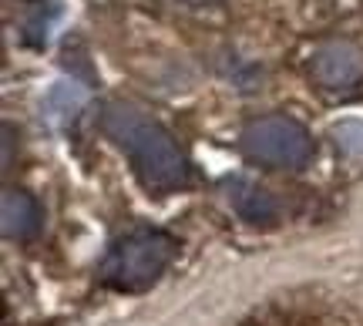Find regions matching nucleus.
Here are the masks:
<instances>
[{"mask_svg":"<svg viewBox=\"0 0 363 326\" xmlns=\"http://www.w3.org/2000/svg\"><path fill=\"white\" fill-rule=\"evenodd\" d=\"M101 131L131 162L135 179L148 196H172L189 185V162L169 135V128L128 101H108L101 111Z\"/></svg>","mask_w":363,"mask_h":326,"instance_id":"obj_1","label":"nucleus"},{"mask_svg":"<svg viewBox=\"0 0 363 326\" xmlns=\"http://www.w3.org/2000/svg\"><path fill=\"white\" fill-rule=\"evenodd\" d=\"M179 242L162 229H135L121 235L101 259V283L118 293H142L155 286L162 273L172 266Z\"/></svg>","mask_w":363,"mask_h":326,"instance_id":"obj_2","label":"nucleus"},{"mask_svg":"<svg viewBox=\"0 0 363 326\" xmlns=\"http://www.w3.org/2000/svg\"><path fill=\"white\" fill-rule=\"evenodd\" d=\"M239 145L246 158L259 162L266 169H303L313 158V135L303 121L289 115L252 118L242 128Z\"/></svg>","mask_w":363,"mask_h":326,"instance_id":"obj_3","label":"nucleus"},{"mask_svg":"<svg viewBox=\"0 0 363 326\" xmlns=\"http://www.w3.org/2000/svg\"><path fill=\"white\" fill-rule=\"evenodd\" d=\"M313 81L326 91H347L363 81V47L353 40H323L310 57Z\"/></svg>","mask_w":363,"mask_h":326,"instance_id":"obj_4","label":"nucleus"},{"mask_svg":"<svg viewBox=\"0 0 363 326\" xmlns=\"http://www.w3.org/2000/svg\"><path fill=\"white\" fill-rule=\"evenodd\" d=\"M225 202L233 206V212L249 225H272L279 219V202L262 189V185L249 182V179H225Z\"/></svg>","mask_w":363,"mask_h":326,"instance_id":"obj_5","label":"nucleus"},{"mask_svg":"<svg viewBox=\"0 0 363 326\" xmlns=\"http://www.w3.org/2000/svg\"><path fill=\"white\" fill-rule=\"evenodd\" d=\"M91 105V88L74 78H57L40 98V118L54 128H67L78 121L81 111Z\"/></svg>","mask_w":363,"mask_h":326,"instance_id":"obj_6","label":"nucleus"},{"mask_svg":"<svg viewBox=\"0 0 363 326\" xmlns=\"http://www.w3.org/2000/svg\"><path fill=\"white\" fill-rule=\"evenodd\" d=\"M40 225V206L21 189H4L0 196V229L7 239H30Z\"/></svg>","mask_w":363,"mask_h":326,"instance_id":"obj_7","label":"nucleus"},{"mask_svg":"<svg viewBox=\"0 0 363 326\" xmlns=\"http://www.w3.org/2000/svg\"><path fill=\"white\" fill-rule=\"evenodd\" d=\"M65 21V4L61 0H40L24 21V40L34 47H44L54 38V27Z\"/></svg>","mask_w":363,"mask_h":326,"instance_id":"obj_8","label":"nucleus"},{"mask_svg":"<svg viewBox=\"0 0 363 326\" xmlns=\"http://www.w3.org/2000/svg\"><path fill=\"white\" fill-rule=\"evenodd\" d=\"M330 135H333V145H337L340 155L353 158V162L363 158V121H357V118L337 121V125L330 128Z\"/></svg>","mask_w":363,"mask_h":326,"instance_id":"obj_9","label":"nucleus"}]
</instances>
